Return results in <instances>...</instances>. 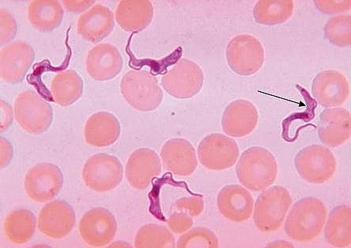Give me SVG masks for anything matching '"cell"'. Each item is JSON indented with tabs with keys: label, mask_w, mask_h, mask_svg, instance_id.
Masks as SVG:
<instances>
[{
	"label": "cell",
	"mask_w": 351,
	"mask_h": 248,
	"mask_svg": "<svg viewBox=\"0 0 351 248\" xmlns=\"http://www.w3.org/2000/svg\"><path fill=\"white\" fill-rule=\"evenodd\" d=\"M226 59L234 73L249 77L263 67L265 51L258 39L250 34H241L228 42Z\"/></svg>",
	"instance_id": "cell-7"
},
{
	"label": "cell",
	"mask_w": 351,
	"mask_h": 248,
	"mask_svg": "<svg viewBox=\"0 0 351 248\" xmlns=\"http://www.w3.org/2000/svg\"><path fill=\"white\" fill-rule=\"evenodd\" d=\"M236 171L243 186L258 192L265 190L276 182L278 163L271 151L263 147L254 146L243 151Z\"/></svg>",
	"instance_id": "cell-2"
},
{
	"label": "cell",
	"mask_w": 351,
	"mask_h": 248,
	"mask_svg": "<svg viewBox=\"0 0 351 248\" xmlns=\"http://www.w3.org/2000/svg\"><path fill=\"white\" fill-rule=\"evenodd\" d=\"M121 125L114 115L101 111L91 115L84 128L86 142L91 146L108 147L119 140Z\"/></svg>",
	"instance_id": "cell-23"
},
{
	"label": "cell",
	"mask_w": 351,
	"mask_h": 248,
	"mask_svg": "<svg viewBox=\"0 0 351 248\" xmlns=\"http://www.w3.org/2000/svg\"><path fill=\"white\" fill-rule=\"evenodd\" d=\"M34 60L29 44L17 40L6 45L0 52V75L10 84L22 82Z\"/></svg>",
	"instance_id": "cell-14"
},
{
	"label": "cell",
	"mask_w": 351,
	"mask_h": 248,
	"mask_svg": "<svg viewBox=\"0 0 351 248\" xmlns=\"http://www.w3.org/2000/svg\"><path fill=\"white\" fill-rule=\"evenodd\" d=\"M51 92L58 105H73L83 95V79L74 70L64 71L53 78L51 84Z\"/></svg>",
	"instance_id": "cell-27"
},
{
	"label": "cell",
	"mask_w": 351,
	"mask_h": 248,
	"mask_svg": "<svg viewBox=\"0 0 351 248\" xmlns=\"http://www.w3.org/2000/svg\"><path fill=\"white\" fill-rule=\"evenodd\" d=\"M295 168L309 184L327 183L337 169V162L330 150L320 145L305 147L294 159Z\"/></svg>",
	"instance_id": "cell-5"
},
{
	"label": "cell",
	"mask_w": 351,
	"mask_h": 248,
	"mask_svg": "<svg viewBox=\"0 0 351 248\" xmlns=\"http://www.w3.org/2000/svg\"><path fill=\"white\" fill-rule=\"evenodd\" d=\"M172 207L191 216H197L202 214L205 204L202 196L183 197L178 199Z\"/></svg>",
	"instance_id": "cell-33"
},
{
	"label": "cell",
	"mask_w": 351,
	"mask_h": 248,
	"mask_svg": "<svg viewBox=\"0 0 351 248\" xmlns=\"http://www.w3.org/2000/svg\"><path fill=\"white\" fill-rule=\"evenodd\" d=\"M86 67L91 78L108 81L115 78L121 72L123 59L114 45L101 43L90 50Z\"/></svg>",
	"instance_id": "cell-17"
},
{
	"label": "cell",
	"mask_w": 351,
	"mask_h": 248,
	"mask_svg": "<svg viewBox=\"0 0 351 248\" xmlns=\"http://www.w3.org/2000/svg\"><path fill=\"white\" fill-rule=\"evenodd\" d=\"M79 231L86 245L101 247L114 239L118 225L111 212L99 207L86 212L80 221Z\"/></svg>",
	"instance_id": "cell-12"
},
{
	"label": "cell",
	"mask_w": 351,
	"mask_h": 248,
	"mask_svg": "<svg viewBox=\"0 0 351 248\" xmlns=\"http://www.w3.org/2000/svg\"><path fill=\"white\" fill-rule=\"evenodd\" d=\"M203 83L204 75L202 69L186 58L181 59L161 79L166 92L180 99L194 97L199 93Z\"/></svg>",
	"instance_id": "cell-9"
},
{
	"label": "cell",
	"mask_w": 351,
	"mask_h": 248,
	"mask_svg": "<svg viewBox=\"0 0 351 248\" xmlns=\"http://www.w3.org/2000/svg\"><path fill=\"white\" fill-rule=\"evenodd\" d=\"M95 1H63L66 10L71 12H82L90 8Z\"/></svg>",
	"instance_id": "cell-39"
},
{
	"label": "cell",
	"mask_w": 351,
	"mask_h": 248,
	"mask_svg": "<svg viewBox=\"0 0 351 248\" xmlns=\"http://www.w3.org/2000/svg\"><path fill=\"white\" fill-rule=\"evenodd\" d=\"M18 26L12 14L7 10L1 9L0 11V42L1 45L7 44L14 38L17 34Z\"/></svg>",
	"instance_id": "cell-34"
},
{
	"label": "cell",
	"mask_w": 351,
	"mask_h": 248,
	"mask_svg": "<svg viewBox=\"0 0 351 248\" xmlns=\"http://www.w3.org/2000/svg\"><path fill=\"white\" fill-rule=\"evenodd\" d=\"M154 9L149 0H122L116 9L115 18L127 32H141L149 26Z\"/></svg>",
	"instance_id": "cell-24"
},
{
	"label": "cell",
	"mask_w": 351,
	"mask_h": 248,
	"mask_svg": "<svg viewBox=\"0 0 351 248\" xmlns=\"http://www.w3.org/2000/svg\"><path fill=\"white\" fill-rule=\"evenodd\" d=\"M0 149H1V160H0V164H1V168H4V166L10 164V162L13 158V146L9 140L2 136L1 139H0Z\"/></svg>",
	"instance_id": "cell-37"
},
{
	"label": "cell",
	"mask_w": 351,
	"mask_h": 248,
	"mask_svg": "<svg viewBox=\"0 0 351 248\" xmlns=\"http://www.w3.org/2000/svg\"><path fill=\"white\" fill-rule=\"evenodd\" d=\"M121 92L136 110L149 112L159 108L164 93L154 75L146 71H130L121 81Z\"/></svg>",
	"instance_id": "cell-3"
},
{
	"label": "cell",
	"mask_w": 351,
	"mask_h": 248,
	"mask_svg": "<svg viewBox=\"0 0 351 248\" xmlns=\"http://www.w3.org/2000/svg\"><path fill=\"white\" fill-rule=\"evenodd\" d=\"M75 219V210L68 202L62 200L51 201L40 212L38 230L51 239H63L73 230Z\"/></svg>",
	"instance_id": "cell-13"
},
{
	"label": "cell",
	"mask_w": 351,
	"mask_h": 248,
	"mask_svg": "<svg viewBox=\"0 0 351 248\" xmlns=\"http://www.w3.org/2000/svg\"><path fill=\"white\" fill-rule=\"evenodd\" d=\"M217 208L226 219L241 223L250 219L254 199L250 192L240 185H228L219 192Z\"/></svg>",
	"instance_id": "cell-21"
},
{
	"label": "cell",
	"mask_w": 351,
	"mask_h": 248,
	"mask_svg": "<svg viewBox=\"0 0 351 248\" xmlns=\"http://www.w3.org/2000/svg\"><path fill=\"white\" fill-rule=\"evenodd\" d=\"M134 246L136 248H173L176 247V241L166 227L149 224L142 226L137 232Z\"/></svg>",
	"instance_id": "cell-30"
},
{
	"label": "cell",
	"mask_w": 351,
	"mask_h": 248,
	"mask_svg": "<svg viewBox=\"0 0 351 248\" xmlns=\"http://www.w3.org/2000/svg\"><path fill=\"white\" fill-rule=\"evenodd\" d=\"M318 135L322 142L332 148L343 145L351 135V115L348 110L334 108L319 115Z\"/></svg>",
	"instance_id": "cell-18"
},
{
	"label": "cell",
	"mask_w": 351,
	"mask_h": 248,
	"mask_svg": "<svg viewBox=\"0 0 351 248\" xmlns=\"http://www.w3.org/2000/svg\"><path fill=\"white\" fill-rule=\"evenodd\" d=\"M64 11L57 0H34L29 3L27 16L40 32H51L62 23Z\"/></svg>",
	"instance_id": "cell-25"
},
{
	"label": "cell",
	"mask_w": 351,
	"mask_h": 248,
	"mask_svg": "<svg viewBox=\"0 0 351 248\" xmlns=\"http://www.w3.org/2000/svg\"><path fill=\"white\" fill-rule=\"evenodd\" d=\"M193 224H194V221L191 216L182 212H174L167 221V225L170 230L177 234L187 232L191 229Z\"/></svg>",
	"instance_id": "cell-35"
},
{
	"label": "cell",
	"mask_w": 351,
	"mask_h": 248,
	"mask_svg": "<svg viewBox=\"0 0 351 248\" xmlns=\"http://www.w3.org/2000/svg\"><path fill=\"white\" fill-rule=\"evenodd\" d=\"M328 219V209L322 200L304 197L295 203L289 212L285 230L291 240L312 241L322 234Z\"/></svg>",
	"instance_id": "cell-1"
},
{
	"label": "cell",
	"mask_w": 351,
	"mask_h": 248,
	"mask_svg": "<svg viewBox=\"0 0 351 248\" xmlns=\"http://www.w3.org/2000/svg\"><path fill=\"white\" fill-rule=\"evenodd\" d=\"M14 108L17 123L27 133H45L52 124V106L33 90H25L20 94L15 99Z\"/></svg>",
	"instance_id": "cell-6"
},
{
	"label": "cell",
	"mask_w": 351,
	"mask_h": 248,
	"mask_svg": "<svg viewBox=\"0 0 351 248\" xmlns=\"http://www.w3.org/2000/svg\"><path fill=\"white\" fill-rule=\"evenodd\" d=\"M351 15L343 14L330 18L324 27V36L339 47H348L351 44Z\"/></svg>",
	"instance_id": "cell-31"
},
{
	"label": "cell",
	"mask_w": 351,
	"mask_h": 248,
	"mask_svg": "<svg viewBox=\"0 0 351 248\" xmlns=\"http://www.w3.org/2000/svg\"><path fill=\"white\" fill-rule=\"evenodd\" d=\"M13 121V111L12 106L4 101L1 100V123H0V128L1 133L7 130L11 126Z\"/></svg>",
	"instance_id": "cell-38"
},
{
	"label": "cell",
	"mask_w": 351,
	"mask_h": 248,
	"mask_svg": "<svg viewBox=\"0 0 351 248\" xmlns=\"http://www.w3.org/2000/svg\"><path fill=\"white\" fill-rule=\"evenodd\" d=\"M63 172L57 165L40 163L30 169L25 177V190L30 199L43 203L53 200L62 188Z\"/></svg>",
	"instance_id": "cell-11"
},
{
	"label": "cell",
	"mask_w": 351,
	"mask_h": 248,
	"mask_svg": "<svg viewBox=\"0 0 351 248\" xmlns=\"http://www.w3.org/2000/svg\"><path fill=\"white\" fill-rule=\"evenodd\" d=\"M324 230L325 239L335 247L351 244V209L348 206L335 207L330 212Z\"/></svg>",
	"instance_id": "cell-26"
},
{
	"label": "cell",
	"mask_w": 351,
	"mask_h": 248,
	"mask_svg": "<svg viewBox=\"0 0 351 248\" xmlns=\"http://www.w3.org/2000/svg\"><path fill=\"white\" fill-rule=\"evenodd\" d=\"M293 9L292 0H261L254 5L253 16L258 23L274 26L291 18Z\"/></svg>",
	"instance_id": "cell-29"
},
{
	"label": "cell",
	"mask_w": 351,
	"mask_h": 248,
	"mask_svg": "<svg viewBox=\"0 0 351 248\" xmlns=\"http://www.w3.org/2000/svg\"><path fill=\"white\" fill-rule=\"evenodd\" d=\"M161 161L155 151L149 149H136L127 162L125 175L127 181L136 190L147 188L152 180L160 175Z\"/></svg>",
	"instance_id": "cell-16"
},
{
	"label": "cell",
	"mask_w": 351,
	"mask_h": 248,
	"mask_svg": "<svg viewBox=\"0 0 351 248\" xmlns=\"http://www.w3.org/2000/svg\"><path fill=\"white\" fill-rule=\"evenodd\" d=\"M197 156L206 169L223 171L237 163L240 149L235 140L221 134H212L203 138L198 145Z\"/></svg>",
	"instance_id": "cell-10"
},
{
	"label": "cell",
	"mask_w": 351,
	"mask_h": 248,
	"mask_svg": "<svg viewBox=\"0 0 351 248\" xmlns=\"http://www.w3.org/2000/svg\"><path fill=\"white\" fill-rule=\"evenodd\" d=\"M258 113L256 106L249 101H234L223 112L221 125L223 132L232 138H243L256 128Z\"/></svg>",
	"instance_id": "cell-19"
},
{
	"label": "cell",
	"mask_w": 351,
	"mask_h": 248,
	"mask_svg": "<svg viewBox=\"0 0 351 248\" xmlns=\"http://www.w3.org/2000/svg\"><path fill=\"white\" fill-rule=\"evenodd\" d=\"M160 156L165 168L178 176H190L197 168L194 146L185 139L167 140L162 146Z\"/></svg>",
	"instance_id": "cell-20"
},
{
	"label": "cell",
	"mask_w": 351,
	"mask_h": 248,
	"mask_svg": "<svg viewBox=\"0 0 351 248\" xmlns=\"http://www.w3.org/2000/svg\"><path fill=\"white\" fill-rule=\"evenodd\" d=\"M293 203L291 193L283 186L264 190L254 207V225L262 232H273L282 227Z\"/></svg>",
	"instance_id": "cell-4"
},
{
	"label": "cell",
	"mask_w": 351,
	"mask_h": 248,
	"mask_svg": "<svg viewBox=\"0 0 351 248\" xmlns=\"http://www.w3.org/2000/svg\"><path fill=\"white\" fill-rule=\"evenodd\" d=\"M315 6L320 12L326 14H334L348 11L351 7L350 0L345 1H328V0H317L314 1Z\"/></svg>",
	"instance_id": "cell-36"
},
{
	"label": "cell",
	"mask_w": 351,
	"mask_h": 248,
	"mask_svg": "<svg viewBox=\"0 0 351 248\" xmlns=\"http://www.w3.org/2000/svg\"><path fill=\"white\" fill-rule=\"evenodd\" d=\"M84 184L96 192H106L119 186L123 179V166L114 156L98 153L86 161L82 171Z\"/></svg>",
	"instance_id": "cell-8"
},
{
	"label": "cell",
	"mask_w": 351,
	"mask_h": 248,
	"mask_svg": "<svg viewBox=\"0 0 351 248\" xmlns=\"http://www.w3.org/2000/svg\"><path fill=\"white\" fill-rule=\"evenodd\" d=\"M36 217L32 211L14 210L4 221V234L14 245H23L32 239L36 230Z\"/></svg>",
	"instance_id": "cell-28"
},
{
	"label": "cell",
	"mask_w": 351,
	"mask_h": 248,
	"mask_svg": "<svg viewBox=\"0 0 351 248\" xmlns=\"http://www.w3.org/2000/svg\"><path fill=\"white\" fill-rule=\"evenodd\" d=\"M114 15L103 4H96L77 21V32L90 43H98L108 37L114 28Z\"/></svg>",
	"instance_id": "cell-22"
},
{
	"label": "cell",
	"mask_w": 351,
	"mask_h": 248,
	"mask_svg": "<svg viewBox=\"0 0 351 248\" xmlns=\"http://www.w3.org/2000/svg\"><path fill=\"white\" fill-rule=\"evenodd\" d=\"M177 247H219L218 238L210 230L197 227L182 234L177 242Z\"/></svg>",
	"instance_id": "cell-32"
},
{
	"label": "cell",
	"mask_w": 351,
	"mask_h": 248,
	"mask_svg": "<svg viewBox=\"0 0 351 248\" xmlns=\"http://www.w3.org/2000/svg\"><path fill=\"white\" fill-rule=\"evenodd\" d=\"M312 92L314 98L324 108H337L349 98L348 80L338 71H323L315 77Z\"/></svg>",
	"instance_id": "cell-15"
}]
</instances>
